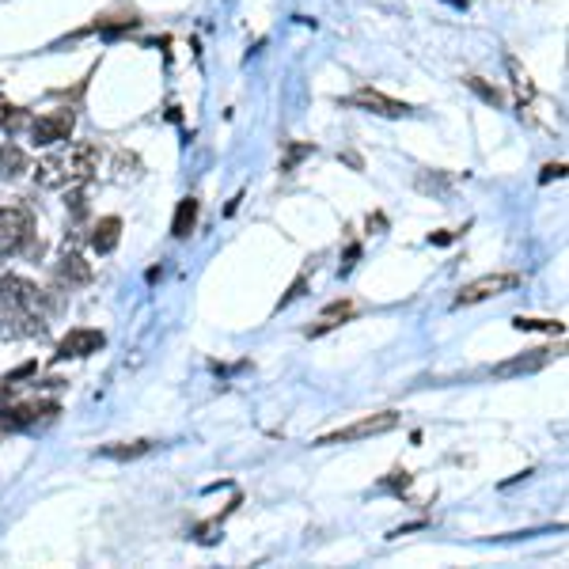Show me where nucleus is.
<instances>
[{"label": "nucleus", "mask_w": 569, "mask_h": 569, "mask_svg": "<svg viewBox=\"0 0 569 569\" xmlns=\"http://www.w3.org/2000/svg\"><path fill=\"white\" fill-rule=\"evenodd\" d=\"M35 171V183L42 190H57V186H65V168H62V156H46V160H38V168Z\"/></svg>", "instance_id": "obj_14"}, {"label": "nucleus", "mask_w": 569, "mask_h": 569, "mask_svg": "<svg viewBox=\"0 0 569 569\" xmlns=\"http://www.w3.org/2000/svg\"><path fill=\"white\" fill-rule=\"evenodd\" d=\"M118 239H122V217H99L92 224V235H87V243H92L95 254H111L118 247Z\"/></svg>", "instance_id": "obj_10"}, {"label": "nucleus", "mask_w": 569, "mask_h": 569, "mask_svg": "<svg viewBox=\"0 0 569 569\" xmlns=\"http://www.w3.org/2000/svg\"><path fill=\"white\" fill-rule=\"evenodd\" d=\"M550 178H565V163H547L543 175H539V183H550Z\"/></svg>", "instance_id": "obj_24"}, {"label": "nucleus", "mask_w": 569, "mask_h": 569, "mask_svg": "<svg viewBox=\"0 0 569 569\" xmlns=\"http://www.w3.org/2000/svg\"><path fill=\"white\" fill-rule=\"evenodd\" d=\"M429 239H433V243H452L456 235H452V232H437V235H429Z\"/></svg>", "instance_id": "obj_27"}, {"label": "nucleus", "mask_w": 569, "mask_h": 569, "mask_svg": "<svg viewBox=\"0 0 569 569\" xmlns=\"http://www.w3.org/2000/svg\"><path fill=\"white\" fill-rule=\"evenodd\" d=\"M31 141L42 144V148H50V144H62L72 137V129H77V111L72 107H57V111H46V114H38L31 118Z\"/></svg>", "instance_id": "obj_3"}, {"label": "nucleus", "mask_w": 569, "mask_h": 569, "mask_svg": "<svg viewBox=\"0 0 569 569\" xmlns=\"http://www.w3.org/2000/svg\"><path fill=\"white\" fill-rule=\"evenodd\" d=\"M399 425V414L395 410H380V414H368L361 422H353L346 429H334V433H323L316 441V448H331V444H350V441H368V437H383Z\"/></svg>", "instance_id": "obj_2"}, {"label": "nucleus", "mask_w": 569, "mask_h": 569, "mask_svg": "<svg viewBox=\"0 0 569 569\" xmlns=\"http://www.w3.org/2000/svg\"><path fill=\"white\" fill-rule=\"evenodd\" d=\"M452 186H456V175H448V171H422L417 175V190L433 194V198H437V194H448Z\"/></svg>", "instance_id": "obj_15"}, {"label": "nucleus", "mask_w": 569, "mask_h": 569, "mask_svg": "<svg viewBox=\"0 0 569 569\" xmlns=\"http://www.w3.org/2000/svg\"><path fill=\"white\" fill-rule=\"evenodd\" d=\"M23 171H31V160L16 141H4L0 144V178H20Z\"/></svg>", "instance_id": "obj_11"}, {"label": "nucleus", "mask_w": 569, "mask_h": 569, "mask_svg": "<svg viewBox=\"0 0 569 569\" xmlns=\"http://www.w3.org/2000/svg\"><path fill=\"white\" fill-rule=\"evenodd\" d=\"M357 259H361V243H350V251H346V262H342L338 269H342V274H350Z\"/></svg>", "instance_id": "obj_25"}, {"label": "nucleus", "mask_w": 569, "mask_h": 569, "mask_svg": "<svg viewBox=\"0 0 569 569\" xmlns=\"http://www.w3.org/2000/svg\"><path fill=\"white\" fill-rule=\"evenodd\" d=\"M311 153H316V144H308V141H289V144H284V156H281V175H293L296 168H301V160H308Z\"/></svg>", "instance_id": "obj_16"}, {"label": "nucleus", "mask_w": 569, "mask_h": 569, "mask_svg": "<svg viewBox=\"0 0 569 569\" xmlns=\"http://www.w3.org/2000/svg\"><path fill=\"white\" fill-rule=\"evenodd\" d=\"M463 84H467V87H471V92H474L478 99H482V103H490V107H501V103H505V95L498 92V87H490V84H482V77H467V80H463Z\"/></svg>", "instance_id": "obj_19"}, {"label": "nucleus", "mask_w": 569, "mask_h": 569, "mask_svg": "<svg viewBox=\"0 0 569 569\" xmlns=\"http://www.w3.org/2000/svg\"><path fill=\"white\" fill-rule=\"evenodd\" d=\"M410 482H414V478H410V471H402V467H395L392 474H387V478H380V493H402V490H410Z\"/></svg>", "instance_id": "obj_20"}, {"label": "nucleus", "mask_w": 569, "mask_h": 569, "mask_svg": "<svg viewBox=\"0 0 569 569\" xmlns=\"http://www.w3.org/2000/svg\"><path fill=\"white\" fill-rule=\"evenodd\" d=\"M38 365L35 361H27V365H20L16 372H8V376H4V383H16V380H23V376H31V372H35Z\"/></svg>", "instance_id": "obj_26"}, {"label": "nucleus", "mask_w": 569, "mask_h": 569, "mask_svg": "<svg viewBox=\"0 0 569 569\" xmlns=\"http://www.w3.org/2000/svg\"><path fill=\"white\" fill-rule=\"evenodd\" d=\"M65 205H69L72 220H84V217H87V194H84V186H72V194L65 198Z\"/></svg>", "instance_id": "obj_22"}, {"label": "nucleus", "mask_w": 569, "mask_h": 569, "mask_svg": "<svg viewBox=\"0 0 569 569\" xmlns=\"http://www.w3.org/2000/svg\"><path fill=\"white\" fill-rule=\"evenodd\" d=\"M346 103H350V107L368 111V114H380V118H407L410 114V103H399L392 95L376 92V87H361V92H353Z\"/></svg>", "instance_id": "obj_8"}, {"label": "nucleus", "mask_w": 569, "mask_h": 569, "mask_svg": "<svg viewBox=\"0 0 569 569\" xmlns=\"http://www.w3.org/2000/svg\"><path fill=\"white\" fill-rule=\"evenodd\" d=\"M513 289H520V274H486V277H474V281H467L456 293V308L482 304V301H493V296H505V293H513Z\"/></svg>", "instance_id": "obj_5"}, {"label": "nucleus", "mask_w": 569, "mask_h": 569, "mask_svg": "<svg viewBox=\"0 0 569 569\" xmlns=\"http://www.w3.org/2000/svg\"><path fill=\"white\" fill-rule=\"evenodd\" d=\"M304 293H308V274H301V277H296V281L289 284V293L281 296V304H277V308H289V304H296Z\"/></svg>", "instance_id": "obj_23"}, {"label": "nucleus", "mask_w": 569, "mask_h": 569, "mask_svg": "<svg viewBox=\"0 0 569 569\" xmlns=\"http://www.w3.org/2000/svg\"><path fill=\"white\" fill-rule=\"evenodd\" d=\"M103 346H107V334L80 326V331H69L62 342H57V353L54 357H57V361H80V357L99 353Z\"/></svg>", "instance_id": "obj_7"}, {"label": "nucleus", "mask_w": 569, "mask_h": 569, "mask_svg": "<svg viewBox=\"0 0 569 569\" xmlns=\"http://www.w3.org/2000/svg\"><path fill=\"white\" fill-rule=\"evenodd\" d=\"M513 326L516 331H543V334H565V323H558V319H524V316H516L513 319Z\"/></svg>", "instance_id": "obj_18"}, {"label": "nucleus", "mask_w": 569, "mask_h": 569, "mask_svg": "<svg viewBox=\"0 0 569 569\" xmlns=\"http://www.w3.org/2000/svg\"><path fill=\"white\" fill-rule=\"evenodd\" d=\"M198 198H183L178 202V209H175V217H171V235L175 239H186L190 232H194V224H198Z\"/></svg>", "instance_id": "obj_13"}, {"label": "nucleus", "mask_w": 569, "mask_h": 569, "mask_svg": "<svg viewBox=\"0 0 569 569\" xmlns=\"http://www.w3.org/2000/svg\"><path fill=\"white\" fill-rule=\"evenodd\" d=\"M31 239H35V217H31V209H27L23 202L0 205V259L27 251V247H31Z\"/></svg>", "instance_id": "obj_1"}, {"label": "nucleus", "mask_w": 569, "mask_h": 569, "mask_svg": "<svg viewBox=\"0 0 569 569\" xmlns=\"http://www.w3.org/2000/svg\"><path fill=\"white\" fill-rule=\"evenodd\" d=\"M99 163H103V148H99L95 141H80V144H72L69 153L62 156L65 186H84V183H92L95 171H99Z\"/></svg>", "instance_id": "obj_4"}, {"label": "nucleus", "mask_w": 569, "mask_h": 569, "mask_svg": "<svg viewBox=\"0 0 569 569\" xmlns=\"http://www.w3.org/2000/svg\"><path fill=\"white\" fill-rule=\"evenodd\" d=\"M156 448V441H122V444H103L99 456L103 459H118V463H129V459H141Z\"/></svg>", "instance_id": "obj_12"}, {"label": "nucleus", "mask_w": 569, "mask_h": 569, "mask_svg": "<svg viewBox=\"0 0 569 569\" xmlns=\"http://www.w3.org/2000/svg\"><path fill=\"white\" fill-rule=\"evenodd\" d=\"M452 4H456V8H467V0H452Z\"/></svg>", "instance_id": "obj_28"}, {"label": "nucleus", "mask_w": 569, "mask_h": 569, "mask_svg": "<svg viewBox=\"0 0 569 569\" xmlns=\"http://www.w3.org/2000/svg\"><path fill=\"white\" fill-rule=\"evenodd\" d=\"M554 353L550 346H539V350H528V353H520V357H508V361H501V365H493L490 368V376L493 380H513V376H532V372H539V368H547L550 361H554Z\"/></svg>", "instance_id": "obj_6"}, {"label": "nucleus", "mask_w": 569, "mask_h": 569, "mask_svg": "<svg viewBox=\"0 0 569 569\" xmlns=\"http://www.w3.org/2000/svg\"><path fill=\"white\" fill-rule=\"evenodd\" d=\"M57 274H62L69 284H87L95 274H92V262L84 259V254L77 251V243H65L62 251V262H57Z\"/></svg>", "instance_id": "obj_9"}, {"label": "nucleus", "mask_w": 569, "mask_h": 569, "mask_svg": "<svg viewBox=\"0 0 569 569\" xmlns=\"http://www.w3.org/2000/svg\"><path fill=\"white\" fill-rule=\"evenodd\" d=\"M508 72H513V84H516V95H520V107L524 103H532L535 99V84H532V77L520 69V62L516 57H508Z\"/></svg>", "instance_id": "obj_17"}, {"label": "nucleus", "mask_w": 569, "mask_h": 569, "mask_svg": "<svg viewBox=\"0 0 569 569\" xmlns=\"http://www.w3.org/2000/svg\"><path fill=\"white\" fill-rule=\"evenodd\" d=\"M20 129V126H27V114L20 111V107H12V103H4L0 99V129Z\"/></svg>", "instance_id": "obj_21"}]
</instances>
